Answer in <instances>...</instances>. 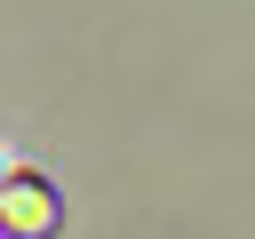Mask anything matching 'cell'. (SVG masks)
Instances as JSON below:
<instances>
[{"label":"cell","mask_w":255,"mask_h":239,"mask_svg":"<svg viewBox=\"0 0 255 239\" xmlns=\"http://www.w3.org/2000/svg\"><path fill=\"white\" fill-rule=\"evenodd\" d=\"M56 223H64V199L48 175H32V167L0 175V239H56Z\"/></svg>","instance_id":"6da1fadb"},{"label":"cell","mask_w":255,"mask_h":239,"mask_svg":"<svg viewBox=\"0 0 255 239\" xmlns=\"http://www.w3.org/2000/svg\"><path fill=\"white\" fill-rule=\"evenodd\" d=\"M0 175H8V167H0Z\"/></svg>","instance_id":"7a4b0ae2"}]
</instances>
